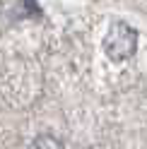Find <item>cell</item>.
Segmentation results:
<instances>
[{
  "mask_svg": "<svg viewBox=\"0 0 147 149\" xmlns=\"http://www.w3.org/2000/svg\"><path fill=\"white\" fill-rule=\"evenodd\" d=\"M102 48L106 53V58L113 60V63L128 60L137 51V29L130 26L128 22H123V19L111 22V26H108V31L102 41Z\"/></svg>",
  "mask_w": 147,
  "mask_h": 149,
  "instance_id": "cell-1",
  "label": "cell"
},
{
  "mask_svg": "<svg viewBox=\"0 0 147 149\" xmlns=\"http://www.w3.org/2000/svg\"><path fill=\"white\" fill-rule=\"evenodd\" d=\"M34 149H63V142L53 135H39L34 139Z\"/></svg>",
  "mask_w": 147,
  "mask_h": 149,
  "instance_id": "cell-2",
  "label": "cell"
}]
</instances>
